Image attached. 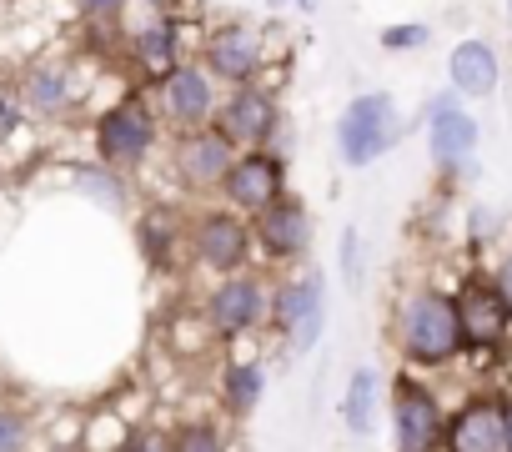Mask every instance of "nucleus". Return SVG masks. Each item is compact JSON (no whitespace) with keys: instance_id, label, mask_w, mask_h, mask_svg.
Here are the masks:
<instances>
[{"instance_id":"aec40b11","label":"nucleus","mask_w":512,"mask_h":452,"mask_svg":"<svg viewBox=\"0 0 512 452\" xmlns=\"http://www.w3.org/2000/svg\"><path fill=\"white\" fill-rule=\"evenodd\" d=\"M226 397H231L236 412H251L256 397H262V372H256V367H236V372L226 377Z\"/></svg>"},{"instance_id":"5701e85b","label":"nucleus","mask_w":512,"mask_h":452,"mask_svg":"<svg viewBox=\"0 0 512 452\" xmlns=\"http://www.w3.org/2000/svg\"><path fill=\"white\" fill-rule=\"evenodd\" d=\"M176 452H221V442H216L211 427H186V432L176 437Z\"/></svg>"},{"instance_id":"c756f323","label":"nucleus","mask_w":512,"mask_h":452,"mask_svg":"<svg viewBox=\"0 0 512 452\" xmlns=\"http://www.w3.org/2000/svg\"><path fill=\"white\" fill-rule=\"evenodd\" d=\"M86 11H106V6H116V0H81Z\"/></svg>"},{"instance_id":"2eb2a0df","label":"nucleus","mask_w":512,"mask_h":452,"mask_svg":"<svg viewBox=\"0 0 512 452\" xmlns=\"http://www.w3.org/2000/svg\"><path fill=\"white\" fill-rule=\"evenodd\" d=\"M241 252H246L241 221H231V216H211V221L201 226V257H206L211 267H236Z\"/></svg>"},{"instance_id":"1a4fd4ad","label":"nucleus","mask_w":512,"mask_h":452,"mask_svg":"<svg viewBox=\"0 0 512 452\" xmlns=\"http://www.w3.org/2000/svg\"><path fill=\"white\" fill-rule=\"evenodd\" d=\"M277 186H282V166L272 156H246L241 166L226 171V191L236 206H272Z\"/></svg>"},{"instance_id":"6e6552de","label":"nucleus","mask_w":512,"mask_h":452,"mask_svg":"<svg viewBox=\"0 0 512 452\" xmlns=\"http://www.w3.org/2000/svg\"><path fill=\"white\" fill-rule=\"evenodd\" d=\"M472 146H477V121L452 96H437L432 101V151H437V161H467Z\"/></svg>"},{"instance_id":"39448f33","label":"nucleus","mask_w":512,"mask_h":452,"mask_svg":"<svg viewBox=\"0 0 512 452\" xmlns=\"http://www.w3.org/2000/svg\"><path fill=\"white\" fill-rule=\"evenodd\" d=\"M442 442L447 452H507V402H492V397L467 402L447 422Z\"/></svg>"},{"instance_id":"412c9836","label":"nucleus","mask_w":512,"mask_h":452,"mask_svg":"<svg viewBox=\"0 0 512 452\" xmlns=\"http://www.w3.org/2000/svg\"><path fill=\"white\" fill-rule=\"evenodd\" d=\"M26 91H31V101H36L41 111H51V106H61V81H56L51 71H36Z\"/></svg>"},{"instance_id":"f03ea898","label":"nucleus","mask_w":512,"mask_h":452,"mask_svg":"<svg viewBox=\"0 0 512 452\" xmlns=\"http://www.w3.org/2000/svg\"><path fill=\"white\" fill-rule=\"evenodd\" d=\"M392 422H397V452H437L442 447V407L437 397L412 382V377H397V392H392Z\"/></svg>"},{"instance_id":"6ab92c4d","label":"nucleus","mask_w":512,"mask_h":452,"mask_svg":"<svg viewBox=\"0 0 512 452\" xmlns=\"http://www.w3.org/2000/svg\"><path fill=\"white\" fill-rule=\"evenodd\" d=\"M136 51H141V66L151 76H171L176 71V36H171V26H151Z\"/></svg>"},{"instance_id":"a878e982","label":"nucleus","mask_w":512,"mask_h":452,"mask_svg":"<svg viewBox=\"0 0 512 452\" xmlns=\"http://www.w3.org/2000/svg\"><path fill=\"white\" fill-rule=\"evenodd\" d=\"M342 262H347V282L357 287V237H352V232L342 237Z\"/></svg>"},{"instance_id":"cd10ccee","label":"nucleus","mask_w":512,"mask_h":452,"mask_svg":"<svg viewBox=\"0 0 512 452\" xmlns=\"http://www.w3.org/2000/svg\"><path fill=\"white\" fill-rule=\"evenodd\" d=\"M136 452H166V442H161V437H141Z\"/></svg>"},{"instance_id":"4468645a","label":"nucleus","mask_w":512,"mask_h":452,"mask_svg":"<svg viewBox=\"0 0 512 452\" xmlns=\"http://www.w3.org/2000/svg\"><path fill=\"white\" fill-rule=\"evenodd\" d=\"M256 312H262V297H256L251 282H226V287L216 292V302H211V322H216L221 332H241V327H251Z\"/></svg>"},{"instance_id":"c85d7f7f","label":"nucleus","mask_w":512,"mask_h":452,"mask_svg":"<svg viewBox=\"0 0 512 452\" xmlns=\"http://www.w3.org/2000/svg\"><path fill=\"white\" fill-rule=\"evenodd\" d=\"M11 121H16V111H11V101H6V96H0V126H11Z\"/></svg>"},{"instance_id":"393cba45","label":"nucleus","mask_w":512,"mask_h":452,"mask_svg":"<svg viewBox=\"0 0 512 452\" xmlns=\"http://www.w3.org/2000/svg\"><path fill=\"white\" fill-rule=\"evenodd\" d=\"M382 41H387L392 51H397V46H422V41H427V31H422V26H402V31H387Z\"/></svg>"},{"instance_id":"a211bd4d","label":"nucleus","mask_w":512,"mask_h":452,"mask_svg":"<svg viewBox=\"0 0 512 452\" xmlns=\"http://www.w3.org/2000/svg\"><path fill=\"white\" fill-rule=\"evenodd\" d=\"M372 407H377V377L367 367L352 372V387H347V427L352 432H372Z\"/></svg>"},{"instance_id":"f3484780","label":"nucleus","mask_w":512,"mask_h":452,"mask_svg":"<svg viewBox=\"0 0 512 452\" xmlns=\"http://www.w3.org/2000/svg\"><path fill=\"white\" fill-rule=\"evenodd\" d=\"M262 237H267L272 252L292 257V252H302V242H307V216H302L297 206H272L267 221H262Z\"/></svg>"},{"instance_id":"bb28decb","label":"nucleus","mask_w":512,"mask_h":452,"mask_svg":"<svg viewBox=\"0 0 512 452\" xmlns=\"http://www.w3.org/2000/svg\"><path fill=\"white\" fill-rule=\"evenodd\" d=\"M497 292H502V302L512 307V257L502 262V272H497Z\"/></svg>"},{"instance_id":"0eeeda50","label":"nucleus","mask_w":512,"mask_h":452,"mask_svg":"<svg viewBox=\"0 0 512 452\" xmlns=\"http://www.w3.org/2000/svg\"><path fill=\"white\" fill-rule=\"evenodd\" d=\"M277 322L292 332L297 352H307V347L317 342V332H322V282L307 277V282L287 287L282 302H277Z\"/></svg>"},{"instance_id":"7c9ffc66","label":"nucleus","mask_w":512,"mask_h":452,"mask_svg":"<svg viewBox=\"0 0 512 452\" xmlns=\"http://www.w3.org/2000/svg\"><path fill=\"white\" fill-rule=\"evenodd\" d=\"M507 452H512V402H507Z\"/></svg>"},{"instance_id":"dca6fc26","label":"nucleus","mask_w":512,"mask_h":452,"mask_svg":"<svg viewBox=\"0 0 512 452\" xmlns=\"http://www.w3.org/2000/svg\"><path fill=\"white\" fill-rule=\"evenodd\" d=\"M211 66L221 76H251L256 71V36L246 26H231L211 41Z\"/></svg>"},{"instance_id":"b1692460","label":"nucleus","mask_w":512,"mask_h":452,"mask_svg":"<svg viewBox=\"0 0 512 452\" xmlns=\"http://www.w3.org/2000/svg\"><path fill=\"white\" fill-rule=\"evenodd\" d=\"M21 442H26L21 422H16L11 412H0V452H21Z\"/></svg>"},{"instance_id":"9d476101","label":"nucleus","mask_w":512,"mask_h":452,"mask_svg":"<svg viewBox=\"0 0 512 452\" xmlns=\"http://www.w3.org/2000/svg\"><path fill=\"white\" fill-rule=\"evenodd\" d=\"M176 166H181L186 186H211V181H221V176L231 171V161H226V136H211V131L191 136V141L181 146Z\"/></svg>"},{"instance_id":"20e7f679","label":"nucleus","mask_w":512,"mask_h":452,"mask_svg":"<svg viewBox=\"0 0 512 452\" xmlns=\"http://www.w3.org/2000/svg\"><path fill=\"white\" fill-rule=\"evenodd\" d=\"M507 322H512V307L502 302V292H497V287H487V282H472V287H462V297H457V327H462V347L492 352V347L507 337Z\"/></svg>"},{"instance_id":"ddd939ff","label":"nucleus","mask_w":512,"mask_h":452,"mask_svg":"<svg viewBox=\"0 0 512 452\" xmlns=\"http://www.w3.org/2000/svg\"><path fill=\"white\" fill-rule=\"evenodd\" d=\"M166 101H171V116L176 121H201L211 111V86L196 66H176L171 81H166Z\"/></svg>"},{"instance_id":"4be33fe9","label":"nucleus","mask_w":512,"mask_h":452,"mask_svg":"<svg viewBox=\"0 0 512 452\" xmlns=\"http://www.w3.org/2000/svg\"><path fill=\"white\" fill-rule=\"evenodd\" d=\"M76 186H81V191H91V196H96V201H106V206H116V201H121V191H111V181H106L101 171H91V166H81V171H76Z\"/></svg>"},{"instance_id":"7ed1b4c3","label":"nucleus","mask_w":512,"mask_h":452,"mask_svg":"<svg viewBox=\"0 0 512 452\" xmlns=\"http://www.w3.org/2000/svg\"><path fill=\"white\" fill-rule=\"evenodd\" d=\"M397 141V111L387 96H362L352 101V111L342 116V156L352 166H367L377 161L387 146Z\"/></svg>"},{"instance_id":"f257e3e1","label":"nucleus","mask_w":512,"mask_h":452,"mask_svg":"<svg viewBox=\"0 0 512 452\" xmlns=\"http://www.w3.org/2000/svg\"><path fill=\"white\" fill-rule=\"evenodd\" d=\"M402 347L412 362H447L462 352V327H457V302L427 292L402 312Z\"/></svg>"},{"instance_id":"f8f14e48","label":"nucleus","mask_w":512,"mask_h":452,"mask_svg":"<svg viewBox=\"0 0 512 452\" xmlns=\"http://www.w3.org/2000/svg\"><path fill=\"white\" fill-rule=\"evenodd\" d=\"M452 86H457L462 96H487V91L497 86V56H492V46L462 41V46L452 51Z\"/></svg>"},{"instance_id":"2f4dec72","label":"nucleus","mask_w":512,"mask_h":452,"mask_svg":"<svg viewBox=\"0 0 512 452\" xmlns=\"http://www.w3.org/2000/svg\"><path fill=\"white\" fill-rule=\"evenodd\" d=\"M507 11H512V0H507Z\"/></svg>"},{"instance_id":"9b49d317","label":"nucleus","mask_w":512,"mask_h":452,"mask_svg":"<svg viewBox=\"0 0 512 452\" xmlns=\"http://www.w3.org/2000/svg\"><path fill=\"white\" fill-rule=\"evenodd\" d=\"M221 131L231 141H262L272 131V101L262 91H236L221 111Z\"/></svg>"},{"instance_id":"423d86ee","label":"nucleus","mask_w":512,"mask_h":452,"mask_svg":"<svg viewBox=\"0 0 512 452\" xmlns=\"http://www.w3.org/2000/svg\"><path fill=\"white\" fill-rule=\"evenodd\" d=\"M151 146V116L131 101V106H116L106 121H101V151L106 161H141Z\"/></svg>"}]
</instances>
